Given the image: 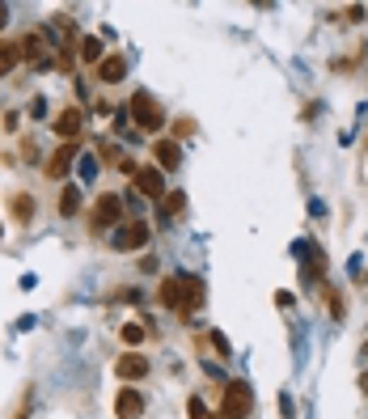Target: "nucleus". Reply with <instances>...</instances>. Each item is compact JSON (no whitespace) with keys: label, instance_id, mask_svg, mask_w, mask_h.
I'll use <instances>...</instances> for the list:
<instances>
[{"label":"nucleus","instance_id":"f257e3e1","mask_svg":"<svg viewBox=\"0 0 368 419\" xmlns=\"http://www.w3.org/2000/svg\"><path fill=\"white\" fill-rule=\"evenodd\" d=\"M127 114L136 119V127H144V131H161V123H165V110L157 106V98L153 93H131V106H127Z\"/></svg>","mask_w":368,"mask_h":419},{"label":"nucleus","instance_id":"f03ea898","mask_svg":"<svg viewBox=\"0 0 368 419\" xmlns=\"http://www.w3.org/2000/svg\"><path fill=\"white\" fill-rule=\"evenodd\" d=\"M250 407H254V394H250V386L246 382H229L225 386V419H246L250 415Z\"/></svg>","mask_w":368,"mask_h":419},{"label":"nucleus","instance_id":"7ed1b4c3","mask_svg":"<svg viewBox=\"0 0 368 419\" xmlns=\"http://www.w3.org/2000/svg\"><path fill=\"white\" fill-rule=\"evenodd\" d=\"M76 153H81V144H76V140H64V144L42 161V174H47V178H55V182H59V178H68V170H72Z\"/></svg>","mask_w":368,"mask_h":419},{"label":"nucleus","instance_id":"20e7f679","mask_svg":"<svg viewBox=\"0 0 368 419\" xmlns=\"http://www.w3.org/2000/svg\"><path fill=\"white\" fill-rule=\"evenodd\" d=\"M161 305H170V309H178V314H191V293H186V276H170V280H161Z\"/></svg>","mask_w":368,"mask_h":419},{"label":"nucleus","instance_id":"39448f33","mask_svg":"<svg viewBox=\"0 0 368 419\" xmlns=\"http://www.w3.org/2000/svg\"><path fill=\"white\" fill-rule=\"evenodd\" d=\"M119 220H123V199L119 195H97V203H93V229H110Z\"/></svg>","mask_w":368,"mask_h":419},{"label":"nucleus","instance_id":"423d86ee","mask_svg":"<svg viewBox=\"0 0 368 419\" xmlns=\"http://www.w3.org/2000/svg\"><path fill=\"white\" fill-rule=\"evenodd\" d=\"M136 187H140V195H148V199H161V195H165V178H161L157 165L136 170Z\"/></svg>","mask_w":368,"mask_h":419},{"label":"nucleus","instance_id":"0eeeda50","mask_svg":"<svg viewBox=\"0 0 368 419\" xmlns=\"http://www.w3.org/2000/svg\"><path fill=\"white\" fill-rule=\"evenodd\" d=\"M144 242H148V225H144V220H131V225H123V229L114 233V246H119V250H140Z\"/></svg>","mask_w":368,"mask_h":419},{"label":"nucleus","instance_id":"6e6552de","mask_svg":"<svg viewBox=\"0 0 368 419\" xmlns=\"http://www.w3.org/2000/svg\"><path fill=\"white\" fill-rule=\"evenodd\" d=\"M114 415L119 419H140L144 415V399H140V390H119V399H114Z\"/></svg>","mask_w":368,"mask_h":419},{"label":"nucleus","instance_id":"1a4fd4ad","mask_svg":"<svg viewBox=\"0 0 368 419\" xmlns=\"http://www.w3.org/2000/svg\"><path fill=\"white\" fill-rule=\"evenodd\" d=\"M153 157H157V170H178L182 148H178V140H157L153 144Z\"/></svg>","mask_w":368,"mask_h":419},{"label":"nucleus","instance_id":"9d476101","mask_svg":"<svg viewBox=\"0 0 368 419\" xmlns=\"http://www.w3.org/2000/svg\"><path fill=\"white\" fill-rule=\"evenodd\" d=\"M119 377L123 382H140V377H148V360L144 356H136V352H127V356H119Z\"/></svg>","mask_w":368,"mask_h":419},{"label":"nucleus","instance_id":"9b49d317","mask_svg":"<svg viewBox=\"0 0 368 419\" xmlns=\"http://www.w3.org/2000/svg\"><path fill=\"white\" fill-rule=\"evenodd\" d=\"M51 127H55V136H59V140H76V131H81V110H76V106H68L64 114H55V123H51Z\"/></svg>","mask_w":368,"mask_h":419},{"label":"nucleus","instance_id":"f8f14e48","mask_svg":"<svg viewBox=\"0 0 368 419\" xmlns=\"http://www.w3.org/2000/svg\"><path fill=\"white\" fill-rule=\"evenodd\" d=\"M8 208H13V220H17V225H30V220H34V212H38L34 195H25V191H17V195L8 199Z\"/></svg>","mask_w":368,"mask_h":419},{"label":"nucleus","instance_id":"ddd939ff","mask_svg":"<svg viewBox=\"0 0 368 419\" xmlns=\"http://www.w3.org/2000/svg\"><path fill=\"white\" fill-rule=\"evenodd\" d=\"M97 76H102L106 85H114V81H123V76H127V59H123V55H106V59L97 64Z\"/></svg>","mask_w":368,"mask_h":419},{"label":"nucleus","instance_id":"4468645a","mask_svg":"<svg viewBox=\"0 0 368 419\" xmlns=\"http://www.w3.org/2000/svg\"><path fill=\"white\" fill-rule=\"evenodd\" d=\"M186 212V195L182 191H170L165 199H161V220H174V216H182Z\"/></svg>","mask_w":368,"mask_h":419},{"label":"nucleus","instance_id":"2eb2a0df","mask_svg":"<svg viewBox=\"0 0 368 419\" xmlns=\"http://www.w3.org/2000/svg\"><path fill=\"white\" fill-rule=\"evenodd\" d=\"M17 47H21V55H25V59H38V64H42V34H38V30H30Z\"/></svg>","mask_w":368,"mask_h":419},{"label":"nucleus","instance_id":"dca6fc26","mask_svg":"<svg viewBox=\"0 0 368 419\" xmlns=\"http://www.w3.org/2000/svg\"><path fill=\"white\" fill-rule=\"evenodd\" d=\"M76 208H81V187L64 182V191H59V212H64V216H72Z\"/></svg>","mask_w":368,"mask_h":419},{"label":"nucleus","instance_id":"f3484780","mask_svg":"<svg viewBox=\"0 0 368 419\" xmlns=\"http://www.w3.org/2000/svg\"><path fill=\"white\" fill-rule=\"evenodd\" d=\"M17 59H21V47H17V42H0V76H4V72H13V68H17Z\"/></svg>","mask_w":368,"mask_h":419},{"label":"nucleus","instance_id":"a211bd4d","mask_svg":"<svg viewBox=\"0 0 368 419\" xmlns=\"http://www.w3.org/2000/svg\"><path fill=\"white\" fill-rule=\"evenodd\" d=\"M81 59H89V64H102L106 55H102V42L89 34V38H81Z\"/></svg>","mask_w":368,"mask_h":419},{"label":"nucleus","instance_id":"6ab92c4d","mask_svg":"<svg viewBox=\"0 0 368 419\" xmlns=\"http://www.w3.org/2000/svg\"><path fill=\"white\" fill-rule=\"evenodd\" d=\"M140 339H144V326H136V322H127V326H123V343H131V348H136Z\"/></svg>","mask_w":368,"mask_h":419},{"label":"nucleus","instance_id":"aec40b11","mask_svg":"<svg viewBox=\"0 0 368 419\" xmlns=\"http://www.w3.org/2000/svg\"><path fill=\"white\" fill-rule=\"evenodd\" d=\"M186 411H191V419H212V415H208V407H203L199 399H191V403H186Z\"/></svg>","mask_w":368,"mask_h":419},{"label":"nucleus","instance_id":"412c9836","mask_svg":"<svg viewBox=\"0 0 368 419\" xmlns=\"http://www.w3.org/2000/svg\"><path fill=\"white\" fill-rule=\"evenodd\" d=\"M191 131H195V123H191V119H178V123H174V136H191Z\"/></svg>","mask_w":368,"mask_h":419},{"label":"nucleus","instance_id":"4be33fe9","mask_svg":"<svg viewBox=\"0 0 368 419\" xmlns=\"http://www.w3.org/2000/svg\"><path fill=\"white\" fill-rule=\"evenodd\" d=\"M212 343H216V352H220V356H229V339H225V335H220V331H216V335H212Z\"/></svg>","mask_w":368,"mask_h":419},{"label":"nucleus","instance_id":"5701e85b","mask_svg":"<svg viewBox=\"0 0 368 419\" xmlns=\"http://www.w3.org/2000/svg\"><path fill=\"white\" fill-rule=\"evenodd\" d=\"M4 21H8V8H4V4H0V25H4Z\"/></svg>","mask_w":368,"mask_h":419},{"label":"nucleus","instance_id":"b1692460","mask_svg":"<svg viewBox=\"0 0 368 419\" xmlns=\"http://www.w3.org/2000/svg\"><path fill=\"white\" fill-rule=\"evenodd\" d=\"M360 390H364V399H368V373H364V377H360Z\"/></svg>","mask_w":368,"mask_h":419},{"label":"nucleus","instance_id":"393cba45","mask_svg":"<svg viewBox=\"0 0 368 419\" xmlns=\"http://www.w3.org/2000/svg\"><path fill=\"white\" fill-rule=\"evenodd\" d=\"M364 153H368V144H364Z\"/></svg>","mask_w":368,"mask_h":419}]
</instances>
